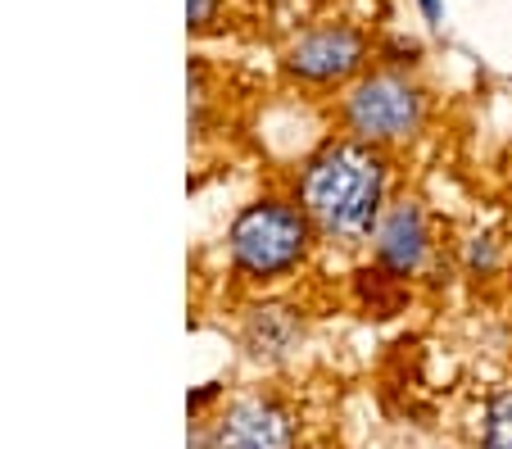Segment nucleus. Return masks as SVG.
Masks as SVG:
<instances>
[{"mask_svg": "<svg viewBox=\"0 0 512 449\" xmlns=\"http://www.w3.org/2000/svg\"><path fill=\"white\" fill-rule=\"evenodd\" d=\"M345 118L363 141L413 137L417 123H422V91L399 73H372L349 91Z\"/></svg>", "mask_w": 512, "mask_h": 449, "instance_id": "3", "label": "nucleus"}, {"mask_svg": "<svg viewBox=\"0 0 512 449\" xmlns=\"http://www.w3.org/2000/svg\"><path fill=\"white\" fill-rule=\"evenodd\" d=\"M245 341H250V350L259 354V359L263 354L277 359V354H286L290 345L300 341V318H295L290 309H254Z\"/></svg>", "mask_w": 512, "mask_h": 449, "instance_id": "7", "label": "nucleus"}, {"mask_svg": "<svg viewBox=\"0 0 512 449\" xmlns=\"http://www.w3.org/2000/svg\"><path fill=\"white\" fill-rule=\"evenodd\" d=\"M481 449H512V386L499 391L485 409V436Z\"/></svg>", "mask_w": 512, "mask_h": 449, "instance_id": "8", "label": "nucleus"}, {"mask_svg": "<svg viewBox=\"0 0 512 449\" xmlns=\"http://www.w3.org/2000/svg\"><path fill=\"white\" fill-rule=\"evenodd\" d=\"M227 245H232V264L245 277H263L268 282V277L290 273L304 259V250H309V223L290 205L259 200V205H250L232 223Z\"/></svg>", "mask_w": 512, "mask_h": 449, "instance_id": "2", "label": "nucleus"}, {"mask_svg": "<svg viewBox=\"0 0 512 449\" xmlns=\"http://www.w3.org/2000/svg\"><path fill=\"white\" fill-rule=\"evenodd\" d=\"M426 254V223L417 205H395L377 227V259L386 273L408 277Z\"/></svg>", "mask_w": 512, "mask_h": 449, "instance_id": "6", "label": "nucleus"}, {"mask_svg": "<svg viewBox=\"0 0 512 449\" xmlns=\"http://www.w3.org/2000/svg\"><path fill=\"white\" fill-rule=\"evenodd\" d=\"M186 14H191V28H209L218 14V0H186Z\"/></svg>", "mask_w": 512, "mask_h": 449, "instance_id": "9", "label": "nucleus"}, {"mask_svg": "<svg viewBox=\"0 0 512 449\" xmlns=\"http://www.w3.org/2000/svg\"><path fill=\"white\" fill-rule=\"evenodd\" d=\"M295 431L272 400H236L213 427L209 449H290Z\"/></svg>", "mask_w": 512, "mask_h": 449, "instance_id": "5", "label": "nucleus"}, {"mask_svg": "<svg viewBox=\"0 0 512 449\" xmlns=\"http://www.w3.org/2000/svg\"><path fill=\"white\" fill-rule=\"evenodd\" d=\"M417 5H422V10H426V19H440V0H417Z\"/></svg>", "mask_w": 512, "mask_h": 449, "instance_id": "10", "label": "nucleus"}, {"mask_svg": "<svg viewBox=\"0 0 512 449\" xmlns=\"http://www.w3.org/2000/svg\"><path fill=\"white\" fill-rule=\"evenodd\" d=\"M363 55H368L363 32L349 28V23H327V28L304 32V37L290 46L286 69L304 82H340L363 69Z\"/></svg>", "mask_w": 512, "mask_h": 449, "instance_id": "4", "label": "nucleus"}, {"mask_svg": "<svg viewBox=\"0 0 512 449\" xmlns=\"http://www.w3.org/2000/svg\"><path fill=\"white\" fill-rule=\"evenodd\" d=\"M381 182L386 168L363 146H331L304 173V209L318 218L327 232L358 236L368 232L381 205Z\"/></svg>", "mask_w": 512, "mask_h": 449, "instance_id": "1", "label": "nucleus"}]
</instances>
